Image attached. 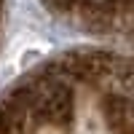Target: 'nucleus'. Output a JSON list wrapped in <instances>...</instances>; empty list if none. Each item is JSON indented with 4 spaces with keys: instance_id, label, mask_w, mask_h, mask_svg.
<instances>
[{
    "instance_id": "1",
    "label": "nucleus",
    "mask_w": 134,
    "mask_h": 134,
    "mask_svg": "<svg viewBox=\"0 0 134 134\" xmlns=\"http://www.w3.org/2000/svg\"><path fill=\"white\" fill-rule=\"evenodd\" d=\"M32 94V105L38 110L40 124H51L57 129L70 126L72 113H75V99H72V86L62 75H43L27 83Z\"/></svg>"
},
{
    "instance_id": "3",
    "label": "nucleus",
    "mask_w": 134,
    "mask_h": 134,
    "mask_svg": "<svg viewBox=\"0 0 134 134\" xmlns=\"http://www.w3.org/2000/svg\"><path fill=\"white\" fill-rule=\"evenodd\" d=\"M0 8H3V0H0Z\"/></svg>"
},
{
    "instance_id": "2",
    "label": "nucleus",
    "mask_w": 134,
    "mask_h": 134,
    "mask_svg": "<svg viewBox=\"0 0 134 134\" xmlns=\"http://www.w3.org/2000/svg\"><path fill=\"white\" fill-rule=\"evenodd\" d=\"M38 126L40 118L27 83L16 86L8 97L0 99V134H35Z\"/></svg>"
}]
</instances>
